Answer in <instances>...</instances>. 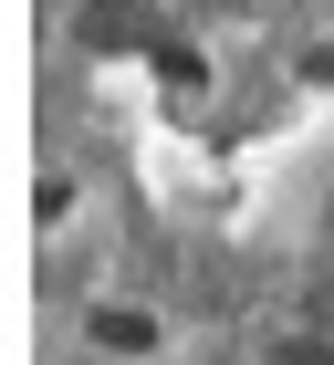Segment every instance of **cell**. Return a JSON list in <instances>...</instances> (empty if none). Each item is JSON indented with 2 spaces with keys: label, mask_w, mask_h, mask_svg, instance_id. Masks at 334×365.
Masks as SVG:
<instances>
[{
  "label": "cell",
  "mask_w": 334,
  "mask_h": 365,
  "mask_svg": "<svg viewBox=\"0 0 334 365\" xmlns=\"http://www.w3.org/2000/svg\"><path fill=\"white\" fill-rule=\"evenodd\" d=\"M63 31H74L94 63H146V73L178 53V31H167L146 0H74V11H63Z\"/></svg>",
  "instance_id": "6da1fadb"
},
{
  "label": "cell",
  "mask_w": 334,
  "mask_h": 365,
  "mask_svg": "<svg viewBox=\"0 0 334 365\" xmlns=\"http://www.w3.org/2000/svg\"><path fill=\"white\" fill-rule=\"evenodd\" d=\"M84 344H94L105 365H167L178 324H167L146 292H94V303H84Z\"/></svg>",
  "instance_id": "7a4b0ae2"
},
{
  "label": "cell",
  "mask_w": 334,
  "mask_h": 365,
  "mask_svg": "<svg viewBox=\"0 0 334 365\" xmlns=\"http://www.w3.org/2000/svg\"><path fill=\"white\" fill-rule=\"evenodd\" d=\"M261 365H334V334H313V324H272V334H261Z\"/></svg>",
  "instance_id": "3957f363"
}]
</instances>
